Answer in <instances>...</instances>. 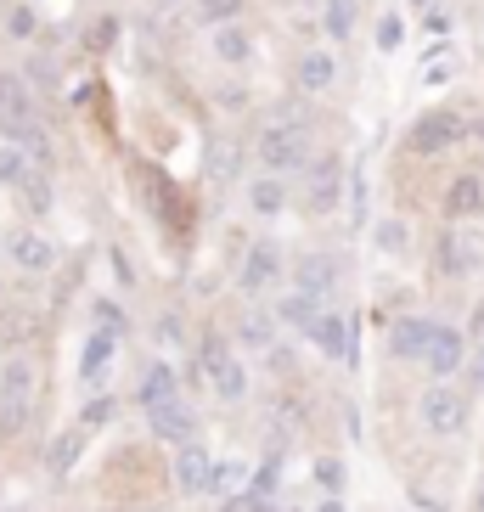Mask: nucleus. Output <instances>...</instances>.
I'll return each instance as SVG.
<instances>
[{
    "mask_svg": "<svg viewBox=\"0 0 484 512\" xmlns=\"http://www.w3.org/2000/svg\"><path fill=\"white\" fill-rule=\"evenodd\" d=\"M254 158L271 175H299V169H310L316 158H310V130H304V113H276L265 130L254 136Z\"/></svg>",
    "mask_w": 484,
    "mask_h": 512,
    "instance_id": "obj_1",
    "label": "nucleus"
},
{
    "mask_svg": "<svg viewBox=\"0 0 484 512\" xmlns=\"http://www.w3.org/2000/svg\"><path fill=\"white\" fill-rule=\"evenodd\" d=\"M468 136V119L456 113V107H428L423 119L411 124V152H445V147H456V141Z\"/></svg>",
    "mask_w": 484,
    "mask_h": 512,
    "instance_id": "obj_2",
    "label": "nucleus"
},
{
    "mask_svg": "<svg viewBox=\"0 0 484 512\" xmlns=\"http://www.w3.org/2000/svg\"><path fill=\"white\" fill-rule=\"evenodd\" d=\"M417 417H423V428L428 434H462V428H468V394H456V389H445V383H439V389H428L423 400H417Z\"/></svg>",
    "mask_w": 484,
    "mask_h": 512,
    "instance_id": "obj_3",
    "label": "nucleus"
},
{
    "mask_svg": "<svg viewBox=\"0 0 484 512\" xmlns=\"http://www.w3.org/2000/svg\"><path fill=\"white\" fill-rule=\"evenodd\" d=\"M203 372L220 389V400H231V406L248 394V372H242V361L226 349V338H203Z\"/></svg>",
    "mask_w": 484,
    "mask_h": 512,
    "instance_id": "obj_4",
    "label": "nucleus"
},
{
    "mask_svg": "<svg viewBox=\"0 0 484 512\" xmlns=\"http://www.w3.org/2000/svg\"><path fill=\"white\" fill-rule=\"evenodd\" d=\"M338 197H344V164H338V158H316V164L304 169V209L333 214Z\"/></svg>",
    "mask_w": 484,
    "mask_h": 512,
    "instance_id": "obj_5",
    "label": "nucleus"
},
{
    "mask_svg": "<svg viewBox=\"0 0 484 512\" xmlns=\"http://www.w3.org/2000/svg\"><path fill=\"white\" fill-rule=\"evenodd\" d=\"M484 265V242H479V231H468L462 220H456L445 237H439V271L445 276H473Z\"/></svg>",
    "mask_w": 484,
    "mask_h": 512,
    "instance_id": "obj_6",
    "label": "nucleus"
},
{
    "mask_svg": "<svg viewBox=\"0 0 484 512\" xmlns=\"http://www.w3.org/2000/svg\"><path fill=\"white\" fill-rule=\"evenodd\" d=\"M214 473H220V456L203 451V445H181V456H175L181 496H214Z\"/></svg>",
    "mask_w": 484,
    "mask_h": 512,
    "instance_id": "obj_7",
    "label": "nucleus"
},
{
    "mask_svg": "<svg viewBox=\"0 0 484 512\" xmlns=\"http://www.w3.org/2000/svg\"><path fill=\"white\" fill-rule=\"evenodd\" d=\"M29 406H34V366L29 361H12V366H6V383H0V411H6V428L29 422Z\"/></svg>",
    "mask_w": 484,
    "mask_h": 512,
    "instance_id": "obj_8",
    "label": "nucleus"
},
{
    "mask_svg": "<svg viewBox=\"0 0 484 512\" xmlns=\"http://www.w3.org/2000/svg\"><path fill=\"white\" fill-rule=\"evenodd\" d=\"M423 366H428L434 377L462 372V366H468V344H462V332L439 321V327H434V338H428V349H423Z\"/></svg>",
    "mask_w": 484,
    "mask_h": 512,
    "instance_id": "obj_9",
    "label": "nucleus"
},
{
    "mask_svg": "<svg viewBox=\"0 0 484 512\" xmlns=\"http://www.w3.org/2000/svg\"><path fill=\"white\" fill-rule=\"evenodd\" d=\"M276 276H282V254H276V242H254L248 254H242V293H265V287H276Z\"/></svg>",
    "mask_w": 484,
    "mask_h": 512,
    "instance_id": "obj_10",
    "label": "nucleus"
},
{
    "mask_svg": "<svg viewBox=\"0 0 484 512\" xmlns=\"http://www.w3.org/2000/svg\"><path fill=\"white\" fill-rule=\"evenodd\" d=\"M34 124V102H29V85L12 74H0V130L6 136H23Z\"/></svg>",
    "mask_w": 484,
    "mask_h": 512,
    "instance_id": "obj_11",
    "label": "nucleus"
},
{
    "mask_svg": "<svg viewBox=\"0 0 484 512\" xmlns=\"http://www.w3.org/2000/svg\"><path fill=\"white\" fill-rule=\"evenodd\" d=\"M147 428H152V439H164V445H192V411H186V400L147 406Z\"/></svg>",
    "mask_w": 484,
    "mask_h": 512,
    "instance_id": "obj_12",
    "label": "nucleus"
},
{
    "mask_svg": "<svg viewBox=\"0 0 484 512\" xmlns=\"http://www.w3.org/2000/svg\"><path fill=\"white\" fill-rule=\"evenodd\" d=\"M321 344V355L327 361H338V366H349L355 361V338H349V316H338V310H321V321H316V332H310Z\"/></svg>",
    "mask_w": 484,
    "mask_h": 512,
    "instance_id": "obj_13",
    "label": "nucleus"
},
{
    "mask_svg": "<svg viewBox=\"0 0 484 512\" xmlns=\"http://www.w3.org/2000/svg\"><path fill=\"white\" fill-rule=\"evenodd\" d=\"M203 175H209L214 186H231L242 175V141L231 136H214L209 147H203Z\"/></svg>",
    "mask_w": 484,
    "mask_h": 512,
    "instance_id": "obj_14",
    "label": "nucleus"
},
{
    "mask_svg": "<svg viewBox=\"0 0 484 512\" xmlns=\"http://www.w3.org/2000/svg\"><path fill=\"white\" fill-rule=\"evenodd\" d=\"M299 85H304L310 96L333 91V85H338V51H333V46L304 51V57H299Z\"/></svg>",
    "mask_w": 484,
    "mask_h": 512,
    "instance_id": "obj_15",
    "label": "nucleus"
},
{
    "mask_svg": "<svg viewBox=\"0 0 484 512\" xmlns=\"http://www.w3.org/2000/svg\"><path fill=\"white\" fill-rule=\"evenodd\" d=\"M6 254H12L17 271H51V259H57V248H51L40 231H17V237H6Z\"/></svg>",
    "mask_w": 484,
    "mask_h": 512,
    "instance_id": "obj_16",
    "label": "nucleus"
},
{
    "mask_svg": "<svg viewBox=\"0 0 484 512\" xmlns=\"http://www.w3.org/2000/svg\"><path fill=\"white\" fill-rule=\"evenodd\" d=\"M276 321H288L293 332H316L321 299H316V293H304V287H288V293L276 299Z\"/></svg>",
    "mask_w": 484,
    "mask_h": 512,
    "instance_id": "obj_17",
    "label": "nucleus"
},
{
    "mask_svg": "<svg viewBox=\"0 0 484 512\" xmlns=\"http://www.w3.org/2000/svg\"><path fill=\"white\" fill-rule=\"evenodd\" d=\"M248 209L265 214V220L288 209V175H271V169H265V175H254V181H248Z\"/></svg>",
    "mask_w": 484,
    "mask_h": 512,
    "instance_id": "obj_18",
    "label": "nucleus"
},
{
    "mask_svg": "<svg viewBox=\"0 0 484 512\" xmlns=\"http://www.w3.org/2000/svg\"><path fill=\"white\" fill-rule=\"evenodd\" d=\"M209 51L226 68H242V62L254 57V40H248V29H237V23H220V29H209Z\"/></svg>",
    "mask_w": 484,
    "mask_h": 512,
    "instance_id": "obj_19",
    "label": "nucleus"
},
{
    "mask_svg": "<svg viewBox=\"0 0 484 512\" xmlns=\"http://www.w3.org/2000/svg\"><path fill=\"white\" fill-rule=\"evenodd\" d=\"M479 209H484V181L479 175H456L451 192H445V214L451 220H473Z\"/></svg>",
    "mask_w": 484,
    "mask_h": 512,
    "instance_id": "obj_20",
    "label": "nucleus"
},
{
    "mask_svg": "<svg viewBox=\"0 0 484 512\" xmlns=\"http://www.w3.org/2000/svg\"><path fill=\"white\" fill-rule=\"evenodd\" d=\"M434 327L439 321H423V316H411V321H394V355H406V361H423V349H428V338H434Z\"/></svg>",
    "mask_w": 484,
    "mask_h": 512,
    "instance_id": "obj_21",
    "label": "nucleus"
},
{
    "mask_svg": "<svg viewBox=\"0 0 484 512\" xmlns=\"http://www.w3.org/2000/svg\"><path fill=\"white\" fill-rule=\"evenodd\" d=\"M113 349H119V338H113V332H96L91 344H85V355H79V377H85V383H102V377L113 372Z\"/></svg>",
    "mask_w": 484,
    "mask_h": 512,
    "instance_id": "obj_22",
    "label": "nucleus"
},
{
    "mask_svg": "<svg viewBox=\"0 0 484 512\" xmlns=\"http://www.w3.org/2000/svg\"><path fill=\"white\" fill-rule=\"evenodd\" d=\"M299 287L304 293H316V299H327V293L338 287V265L327 254H304L299 259Z\"/></svg>",
    "mask_w": 484,
    "mask_h": 512,
    "instance_id": "obj_23",
    "label": "nucleus"
},
{
    "mask_svg": "<svg viewBox=\"0 0 484 512\" xmlns=\"http://www.w3.org/2000/svg\"><path fill=\"white\" fill-rule=\"evenodd\" d=\"M456 74H462V51H456V46H434L423 57V68H417V79H423V85H434V91H439V85H451Z\"/></svg>",
    "mask_w": 484,
    "mask_h": 512,
    "instance_id": "obj_24",
    "label": "nucleus"
},
{
    "mask_svg": "<svg viewBox=\"0 0 484 512\" xmlns=\"http://www.w3.org/2000/svg\"><path fill=\"white\" fill-rule=\"evenodd\" d=\"M141 406H164V400H181V394H175V372H169L164 361H152L147 372H141Z\"/></svg>",
    "mask_w": 484,
    "mask_h": 512,
    "instance_id": "obj_25",
    "label": "nucleus"
},
{
    "mask_svg": "<svg viewBox=\"0 0 484 512\" xmlns=\"http://www.w3.org/2000/svg\"><path fill=\"white\" fill-rule=\"evenodd\" d=\"M242 344L248 349H271L276 344V316L271 310H242Z\"/></svg>",
    "mask_w": 484,
    "mask_h": 512,
    "instance_id": "obj_26",
    "label": "nucleus"
},
{
    "mask_svg": "<svg viewBox=\"0 0 484 512\" xmlns=\"http://www.w3.org/2000/svg\"><path fill=\"white\" fill-rule=\"evenodd\" d=\"M34 175V158L17 141H0V186H23Z\"/></svg>",
    "mask_w": 484,
    "mask_h": 512,
    "instance_id": "obj_27",
    "label": "nucleus"
},
{
    "mask_svg": "<svg viewBox=\"0 0 484 512\" xmlns=\"http://www.w3.org/2000/svg\"><path fill=\"white\" fill-rule=\"evenodd\" d=\"M85 434H91V428H68V434L51 439V451H46V467H51V473H68V467L79 462V445H85Z\"/></svg>",
    "mask_w": 484,
    "mask_h": 512,
    "instance_id": "obj_28",
    "label": "nucleus"
},
{
    "mask_svg": "<svg viewBox=\"0 0 484 512\" xmlns=\"http://www.w3.org/2000/svg\"><path fill=\"white\" fill-rule=\"evenodd\" d=\"M192 6V23H203V29H220V23H237L242 0H186Z\"/></svg>",
    "mask_w": 484,
    "mask_h": 512,
    "instance_id": "obj_29",
    "label": "nucleus"
},
{
    "mask_svg": "<svg viewBox=\"0 0 484 512\" xmlns=\"http://www.w3.org/2000/svg\"><path fill=\"white\" fill-rule=\"evenodd\" d=\"M321 29L333 34V40H349V29H355V0H321Z\"/></svg>",
    "mask_w": 484,
    "mask_h": 512,
    "instance_id": "obj_30",
    "label": "nucleus"
},
{
    "mask_svg": "<svg viewBox=\"0 0 484 512\" xmlns=\"http://www.w3.org/2000/svg\"><path fill=\"white\" fill-rule=\"evenodd\" d=\"M248 490V467H237V462H220V473H214V496H242Z\"/></svg>",
    "mask_w": 484,
    "mask_h": 512,
    "instance_id": "obj_31",
    "label": "nucleus"
},
{
    "mask_svg": "<svg viewBox=\"0 0 484 512\" xmlns=\"http://www.w3.org/2000/svg\"><path fill=\"white\" fill-rule=\"evenodd\" d=\"M12 141H17L23 152H29L34 164H46V158H51V136L40 130V124H29V130H23V136H12Z\"/></svg>",
    "mask_w": 484,
    "mask_h": 512,
    "instance_id": "obj_32",
    "label": "nucleus"
},
{
    "mask_svg": "<svg viewBox=\"0 0 484 512\" xmlns=\"http://www.w3.org/2000/svg\"><path fill=\"white\" fill-rule=\"evenodd\" d=\"M6 34H12V40H29L34 34V6H23V0L6 6Z\"/></svg>",
    "mask_w": 484,
    "mask_h": 512,
    "instance_id": "obj_33",
    "label": "nucleus"
},
{
    "mask_svg": "<svg viewBox=\"0 0 484 512\" xmlns=\"http://www.w3.org/2000/svg\"><path fill=\"white\" fill-rule=\"evenodd\" d=\"M23 197H29V209H34V214H46V209H51V181L40 175V169H34L29 181H23Z\"/></svg>",
    "mask_w": 484,
    "mask_h": 512,
    "instance_id": "obj_34",
    "label": "nucleus"
},
{
    "mask_svg": "<svg viewBox=\"0 0 484 512\" xmlns=\"http://www.w3.org/2000/svg\"><path fill=\"white\" fill-rule=\"evenodd\" d=\"M276 501L265 496V490H254V484H248V490H242V496H231L226 501V512H271Z\"/></svg>",
    "mask_w": 484,
    "mask_h": 512,
    "instance_id": "obj_35",
    "label": "nucleus"
},
{
    "mask_svg": "<svg viewBox=\"0 0 484 512\" xmlns=\"http://www.w3.org/2000/svg\"><path fill=\"white\" fill-rule=\"evenodd\" d=\"M113 411H119V400H113V394H102V400H91V406H85L79 428H102V422H113Z\"/></svg>",
    "mask_w": 484,
    "mask_h": 512,
    "instance_id": "obj_36",
    "label": "nucleus"
},
{
    "mask_svg": "<svg viewBox=\"0 0 484 512\" xmlns=\"http://www.w3.org/2000/svg\"><path fill=\"white\" fill-rule=\"evenodd\" d=\"M316 479L338 496V490H344V462H338V456H321V462H316Z\"/></svg>",
    "mask_w": 484,
    "mask_h": 512,
    "instance_id": "obj_37",
    "label": "nucleus"
},
{
    "mask_svg": "<svg viewBox=\"0 0 484 512\" xmlns=\"http://www.w3.org/2000/svg\"><path fill=\"white\" fill-rule=\"evenodd\" d=\"M378 248H383V254H400V248H406V226H400V220H383V226H378Z\"/></svg>",
    "mask_w": 484,
    "mask_h": 512,
    "instance_id": "obj_38",
    "label": "nucleus"
},
{
    "mask_svg": "<svg viewBox=\"0 0 484 512\" xmlns=\"http://www.w3.org/2000/svg\"><path fill=\"white\" fill-rule=\"evenodd\" d=\"M96 332H113V338H119V332H124V310H119V304H96Z\"/></svg>",
    "mask_w": 484,
    "mask_h": 512,
    "instance_id": "obj_39",
    "label": "nucleus"
},
{
    "mask_svg": "<svg viewBox=\"0 0 484 512\" xmlns=\"http://www.w3.org/2000/svg\"><path fill=\"white\" fill-rule=\"evenodd\" d=\"M400 34H406V29H400V17H383V23H378V46L394 51V46H400Z\"/></svg>",
    "mask_w": 484,
    "mask_h": 512,
    "instance_id": "obj_40",
    "label": "nucleus"
},
{
    "mask_svg": "<svg viewBox=\"0 0 484 512\" xmlns=\"http://www.w3.org/2000/svg\"><path fill=\"white\" fill-rule=\"evenodd\" d=\"M220 107H226V113L248 107V91H242V85H220Z\"/></svg>",
    "mask_w": 484,
    "mask_h": 512,
    "instance_id": "obj_41",
    "label": "nucleus"
},
{
    "mask_svg": "<svg viewBox=\"0 0 484 512\" xmlns=\"http://www.w3.org/2000/svg\"><path fill=\"white\" fill-rule=\"evenodd\" d=\"M468 377H473V383H484V338L473 344V355H468Z\"/></svg>",
    "mask_w": 484,
    "mask_h": 512,
    "instance_id": "obj_42",
    "label": "nucleus"
},
{
    "mask_svg": "<svg viewBox=\"0 0 484 512\" xmlns=\"http://www.w3.org/2000/svg\"><path fill=\"white\" fill-rule=\"evenodd\" d=\"M113 34H119V29H113V23H107V17H102V23H96V29H91V46H107Z\"/></svg>",
    "mask_w": 484,
    "mask_h": 512,
    "instance_id": "obj_43",
    "label": "nucleus"
},
{
    "mask_svg": "<svg viewBox=\"0 0 484 512\" xmlns=\"http://www.w3.org/2000/svg\"><path fill=\"white\" fill-rule=\"evenodd\" d=\"M468 327H473V338H484V304L473 310V321H468Z\"/></svg>",
    "mask_w": 484,
    "mask_h": 512,
    "instance_id": "obj_44",
    "label": "nucleus"
},
{
    "mask_svg": "<svg viewBox=\"0 0 484 512\" xmlns=\"http://www.w3.org/2000/svg\"><path fill=\"white\" fill-rule=\"evenodd\" d=\"M468 136H473V141H484V119H468Z\"/></svg>",
    "mask_w": 484,
    "mask_h": 512,
    "instance_id": "obj_45",
    "label": "nucleus"
},
{
    "mask_svg": "<svg viewBox=\"0 0 484 512\" xmlns=\"http://www.w3.org/2000/svg\"><path fill=\"white\" fill-rule=\"evenodd\" d=\"M316 512H344V501H338V496H333V501H321V507H316Z\"/></svg>",
    "mask_w": 484,
    "mask_h": 512,
    "instance_id": "obj_46",
    "label": "nucleus"
},
{
    "mask_svg": "<svg viewBox=\"0 0 484 512\" xmlns=\"http://www.w3.org/2000/svg\"><path fill=\"white\" fill-rule=\"evenodd\" d=\"M271 512H299V507H271Z\"/></svg>",
    "mask_w": 484,
    "mask_h": 512,
    "instance_id": "obj_47",
    "label": "nucleus"
},
{
    "mask_svg": "<svg viewBox=\"0 0 484 512\" xmlns=\"http://www.w3.org/2000/svg\"><path fill=\"white\" fill-rule=\"evenodd\" d=\"M164 6H181V0H164Z\"/></svg>",
    "mask_w": 484,
    "mask_h": 512,
    "instance_id": "obj_48",
    "label": "nucleus"
},
{
    "mask_svg": "<svg viewBox=\"0 0 484 512\" xmlns=\"http://www.w3.org/2000/svg\"><path fill=\"white\" fill-rule=\"evenodd\" d=\"M479 512H484V496H479Z\"/></svg>",
    "mask_w": 484,
    "mask_h": 512,
    "instance_id": "obj_49",
    "label": "nucleus"
},
{
    "mask_svg": "<svg viewBox=\"0 0 484 512\" xmlns=\"http://www.w3.org/2000/svg\"><path fill=\"white\" fill-rule=\"evenodd\" d=\"M417 6H423V0H417Z\"/></svg>",
    "mask_w": 484,
    "mask_h": 512,
    "instance_id": "obj_50",
    "label": "nucleus"
},
{
    "mask_svg": "<svg viewBox=\"0 0 484 512\" xmlns=\"http://www.w3.org/2000/svg\"><path fill=\"white\" fill-rule=\"evenodd\" d=\"M479 496H484V490H479Z\"/></svg>",
    "mask_w": 484,
    "mask_h": 512,
    "instance_id": "obj_51",
    "label": "nucleus"
}]
</instances>
